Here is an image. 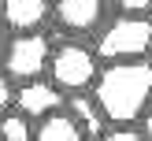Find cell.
<instances>
[{
    "label": "cell",
    "instance_id": "cell-1",
    "mask_svg": "<svg viewBox=\"0 0 152 141\" xmlns=\"http://www.w3.org/2000/svg\"><path fill=\"white\" fill-rule=\"evenodd\" d=\"M93 96L100 100L108 123H141L152 104V59H115L100 67Z\"/></svg>",
    "mask_w": 152,
    "mask_h": 141
},
{
    "label": "cell",
    "instance_id": "cell-2",
    "mask_svg": "<svg viewBox=\"0 0 152 141\" xmlns=\"http://www.w3.org/2000/svg\"><path fill=\"white\" fill-rule=\"evenodd\" d=\"M96 56L104 63H115V59H145L152 52V19L148 15H123L108 19L96 30Z\"/></svg>",
    "mask_w": 152,
    "mask_h": 141
},
{
    "label": "cell",
    "instance_id": "cell-3",
    "mask_svg": "<svg viewBox=\"0 0 152 141\" xmlns=\"http://www.w3.org/2000/svg\"><path fill=\"white\" fill-rule=\"evenodd\" d=\"M48 78L63 89L67 96L71 93H86V89L96 85L100 78V56L96 48L82 41H63L52 48V63H48Z\"/></svg>",
    "mask_w": 152,
    "mask_h": 141
},
{
    "label": "cell",
    "instance_id": "cell-4",
    "mask_svg": "<svg viewBox=\"0 0 152 141\" xmlns=\"http://www.w3.org/2000/svg\"><path fill=\"white\" fill-rule=\"evenodd\" d=\"M52 48L56 45L34 30V34H15L11 41L4 45V56H0V67L11 74L15 82H30V78H41L52 63Z\"/></svg>",
    "mask_w": 152,
    "mask_h": 141
},
{
    "label": "cell",
    "instance_id": "cell-5",
    "mask_svg": "<svg viewBox=\"0 0 152 141\" xmlns=\"http://www.w3.org/2000/svg\"><path fill=\"white\" fill-rule=\"evenodd\" d=\"M15 108L37 123V119L52 115V111H63L67 108V93L52 78L48 82L45 78H30V82H19V89H15Z\"/></svg>",
    "mask_w": 152,
    "mask_h": 141
},
{
    "label": "cell",
    "instance_id": "cell-6",
    "mask_svg": "<svg viewBox=\"0 0 152 141\" xmlns=\"http://www.w3.org/2000/svg\"><path fill=\"white\" fill-rule=\"evenodd\" d=\"M52 11L67 34H96L104 26L108 0H52Z\"/></svg>",
    "mask_w": 152,
    "mask_h": 141
},
{
    "label": "cell",
    "instance_id": "cell-7",
    "mask_svg": "<svg viewBox=\"0 0 152 141\" xmlns=\"http://www.w3.org/2000/svg\"><path fill=\"white\" fill-rule=\"evenodd\" d=\"M52 15V0H0V26L11 34H34Z\"/></svg>",
    "mask_w": 152,
    "mask_h": 141
},
{
    "label": "cell",
    "instance_id": "cell-8",
    "mask_svg": "<svg viewBox=\"0 0 152 141\" xmlns=\"http://www.w3.org/2000/svg\"><path fill=\"white\" fill-rule=\"evenodd\" d=\"M67 111L74 115V123L86 130V137H100L104 130H108V115H104L100 100H96L93 93H71L67 96Z\"/></svg>",
    "mask_w": 152,
    "mask_h": 141
},
{
    "label": "cell",
    "instance_id": "cell-9",
    "mask_svg": "<svg viewBox=\"0 0 152 141\" xmlns=\"http://www.w3.org/2000/svg\"><path fill=\"white\" fill-rule=\"evenodd\" d=\"M34 141H86V130L74 123L71 111H52V115L37 119L34 126Z\"/></svg>",
    "mask_w": 152,
    "mask_h": 141
},
{
    "label": "cell",
    "instance_id": "cell-10",
    "mask_svg": "<svg viewBox=\"0 0 152 141\" xmlns=\"http://www.w3.org/2000/svg\"><path fill=\"white\" fill-rule=\"evenodd\" d=\"M34 119L22 111H7L0 115V141H34Z\"/></svg>",
    "mask_w": 152,
    "mask_h": 141
},
{
    "label": "cell",
    "instance_id": "cell-11",
    "mask_svg": "<svg viewBox=\"0 0 152 141\" xmlns=\"http://www.w3.org/2000/svg\"><path fill=\"white\" fill-rule=\"evenodd\" d=\"M96 141H148V134L141 126H134V123H111Z\"/></svg>",
    "mask_w": 152,
    "mask_h": 141
},
{
    "label": "cell",
    "instance_id": "cell-12",
    "mask_svg": "<svg viewBox=\"0 0 152 141\" xmlns=\"http://www.w3.org/2000/svg\"><path fill=\"white\" fill-rule=\"evenodd\" d=\"M11 104H15V78L0 67V115H7Z\"/></svg>",
    "mask_w": 152,
    "mask_h": 141
},
{
    "label": "cell",
    "instance_id": "cell-13",
    "mask_svg": "<svg viewBox=\"0 0 152 141\" xmlns=\"http://www.w3.org/2000/svg\"><path fill=\"white\" fill-rule=\"evenodd\" d=\"M108 4L123 15H148L152 11V0H108Z\"/></svg>",
    "mask_w": 152,
    "mask_h": 141
},
{
    "label": "cell",
    "instance_id": "cell-14",
    "mask_svg": "<svg viewBox=\"0 0 152 141\" xmlns=\"http://www.w3.org/2000/svg\"><path fill=\"white\" fill-rule=\"evenodd\" d=\"M141 130L148 134V141H152V104L145 108V115H141Z\"/></svg>",
    "mask_w": 152,
    "mask_h": 141
}]
</instances>
